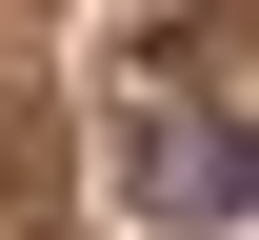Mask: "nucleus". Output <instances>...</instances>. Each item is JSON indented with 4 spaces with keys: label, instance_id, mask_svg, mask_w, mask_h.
<instances>
[{
    "label": "nucleus",
    "instance_id": "nucleus-1",
    "mask_svg": "<svg viewBox=\"0 0 259 240\" xmlns=\"http://www.w3.org/2000/svg\"><path fill=\"white\" fill-rule=\"evenodd\" d=\"M239 200H259V140L239 120H199V100L140 120V220H239Z\"/></svg>",
    "mask_w": 259,
    "mask_h": 240
}]
</instances>
